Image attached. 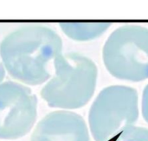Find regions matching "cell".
I'll return each mask as SVG.
<instances>
[{
	"label": "cell",
	"instance_id": "6da1fadb",
	"mask_svg": "<svg viewBox=\"0 0 148 141\" xmlns=\"http://www.w3.org/2000/svg\"><path fill=\"white\" fill-rule=\"evenodd\" d=\"M62 53V40L44 26L17 28L0 43V57L10 77L29 85H39L51 77L55 58Z\"/></svg>",
	"mask_w": 148,
	"mask_h": 141
},
{
	"label": "cell",
	"instance_id": "7a4b0ae2",
	"mask_svg": "<svg viewBox=\"0 0 148 141\" xmlns=\"http://www.w3.org/2000/svg\"><path fill=\"white\" fill-rule=\"evenodd\" d=\"M54 70L41 91L49 107L75 109L91 100L98 78V68L91 58L77 52L62 53L55 58Z\"/></svg>",
	"mask_w": 148,
	"mask_h": 141
},
{
	"label": "cell",
	"instance_id": "3957f363",
	"mask_svg": "<svg viewBox=\"0 0 148 141\" xmlns=\"http://www.w3.org/2000/svg\"><path fill=\"white\" fill-rule=\"evenodd\" d=\"M106 69L120 80L141 82L148 79V28L124 25L109 35L102 49Z\"/></svg>",
	"mask_w": 148,
	"mask_h": 141
},
{
	"label": "cell",
	"instance_id": "277c9868",
	"mask_svg": "<svg viewBox=\"0 0 148 141\" xmlns=\"http://www.w3.org/2000/svg\"><path fill=\"white\" fill-rule=\"evenodd\" d=\"M139 95L126 85H111L98 94L88 113V124L94 141H108L139 118Z\"/></svg>",
	"mask_w": 148,
	"mask_h": 141
},
{
	"label": "cell",
	"instance_id": "5b68a950",
	"mask_svg": "<svg viewBox=\"0 0 148 141\" xmlns=\"http://www.w3.org/2000/svg\"><path fill=\"white\" fill-rule=\"evenodd\" d=\"M37 117V98L31 89L21 83H0V139L23 137Z\"/></svg>",
	"mask_w": 148,
	"mask_h": 141
},
{
	"label": "cell",
	"instance_id": "8992f818",
	"mask_svg": "<svg viewBox=\"0 0 148 141\" xmlns=\"http://www.w3.org/2000/svg\"><path fill=\"white\" fill-rule=\"evenodd\" d=\"M31 141H91L84 119L67 110L54 111L39 121Z\"/></svg>",
	"mask_w": 148,
	"mask_h": 141
},
{
	"label": "cell",
	"instance_id": "52a82bcc",
	"mask_svg": "<svg viewBox=\"0 0 148 141\" xmlns=\"http://www.w3.org/2000/svg\"><path fill=\"white\" fill-rule=\"evenodd\" d=\"M62 30L68 37L76 41L92 40L109 28L110 22H61Z\"/></svg>",
	"mask_w": 148,
	"mask_h": 141
},
{
	"label": "cell",
	"instance_id": "ba28073f",
	"mask_svg": "<svg viewBox=\"0 0 148 141\" xmlns=\"http://www.w3.org/2000/svg\"><path fill=\"white\" fill-rule=\"evenodd\" d=\"M108 141H148V128L135 126L126 127Z\"/></svg>",
	"mask_w": 148,
	"mask_h": 141
},
{
	"label": "cell",
	"instance_id": "9c48e42d",
	"mask_svg": "<svg viewBox=\"0 0 148 141\" xmlns=\"http://www.w3.org/2000/svg\"><path fill=\"white\" fill-rule=\"evenodd\" d=\"M141 109L143 118L148 123V84L146 85L142 94Z\"/></svg>",
	"mask_w": 148,
	"mask_h": 141
},
{
	"label": "cell",
	"instance_id": "30bf717a",
	"mask_svg": "<svg viewBox=\"0 0 148 141\" xmlns=\"http://www.w3.org/2000/svg\"><path fill=\"white\" fill-rule=\"evenodd\" d=\"M4 75H5V69H4V65H3L2 61L0 60V82L4 79Z\"/></svg>",
	"mask_w": 148,
	"mask_h": 141
}]
</instances>
